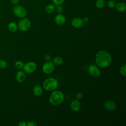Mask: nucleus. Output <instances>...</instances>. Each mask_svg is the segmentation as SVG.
Here are the masks:
<instances>
[{
  "label": "nucleus",
  "instance_id": "1",
  "mask_svg": "<svg viewBox=\"0 0 126 126\" xmlns=\"http://www.w3.org/2000/svg\"><path fill=\"white\" fill-rule=\"evenodd\" d=\"M112 61L111 55L106 51H100L95 56V63L100 67L106 68L109 66L111 64Z\"/></svg>",
  "mask_w": 126,
  "mask_h": 126
},
{
  "label": "nucleus",
  "instance_id": "2",
  "mask_svg": "<svg viewBox=\"0 0 126 126\" xmlns=\"http://www.w3.org/2000/svg\"><path fill=\"white\" fill-rule=\"evenodd\" d=\"M63 93L59 90L54 91L49 96V102L53 105H58L63 102L64 100Z\"/></svg>",
  "mask_w": 126,
  "mask_h": 126
},
{
  "label": "nucleus",
  "instance_id": "3",
  "mask_svg": "<svg viewBox=\"0 0 126 126\" xmlns=\"http://www.w3.org/2000/svg\"><path fill=\"white\" fill-rule=\"evenodd\" d=\"M58 86L57 80L53 77H49L46 79L43 82V87L44 89L48 91L55 90Z\"/></svg>",
  "mask_w": 126,
  "mask_h": 126
},
{
  "label": "nucleus",
  "instance_id": "4",
  "mask_svg": "<svg viewBox=\"0 0 126 126\" xmlns=\"http://www.w3.org/2000/svg\"><path fill=\"white\" fill-rule=\"evenodd\" d=\"M14 14L17 17L23 18L27 15V10L25 7L20 5H15L12 9Z\"/></svg>",
  "mask_w": 126,
  "mask_h": 126
},
{
  "label": "nucleus",
  "instance_id": "5",
  "mask_svg": "<svg viewBox=\"0 0 126 126\" xmlns=\"http://www.w3.org/2000/svg\"><path fill=\"white\" fill-rule=\"evenodd\" d=\"M18 28L21 31H27L31 27V23L30 20L27 18H23L18 23Z\"/></svg>",
  "mask_w": 126,
  "mask_h": 126
},
{
  "label": "nucleus",
  "instance_id": "6",
  "mask_svg": "<svg viewBox=\"0 0 126 126\" xmlns=\"http://www.w3.org/2000/svg\"><path fill=\"white\" fill-rule=\"evenodd\" d=\"M36 68V64L33 62H30L24 64L22 68L23 71L28 74L33 73Z\"/></svg>",
  "mask_w": 126,
  "mask_h": 126
},
{
  "label": "nucleus",
  "instance_id": "7",
  "mask_svg": "<svg viewBox=\"0 0 126 126\" xmlns=\"http://www.w3.org/2000/svg\"><path fill=\"white\" fill-rule=\"evenodd\" d=\"M55 69V65L50 61L46 62L42 66V70L45 74H50Z\"/></svg>",
  "mask_w": 126,
  "mask_h": 126
},
{
  "label": "nucleus",
  "instance_id": "8",
  "mask_svg": "<svg viewBox=\"0 0 126 126\" xmlns=\"http://www.w3.org/2000/svg\"><path fill=\"white\" fill-rule=\"evenodd\" d=\"M88 71L92 76L94 77H98L101 73L100 70L98 67L94 65H91L89 66L88 68Z\"/></svg>",
  "mask_w": 126,
  "mask_h": 126
},
{
  "label": "nucleus",
  "instance_id": "9",
  "mask_svg": "<svg viewBox=\"0 0 126 126\" xmlns=\"http://www.w3.org/2000/svg\"><path fill=\"white\" fill-rule=\"evenodd\" d=\"M84 22L82 18L76 17L72 19L71 21L72 26L75 28H79L83 26Z\"/></svg>",
  "mask_w": 126,
  "mask_h": 126
},
{
  "label": "nucleus",
  "instance_id": "10",
  "mask_svg": "<svg viewBox=\"0 0 126 126\" xmlns=\"http://www.w3.org/2000/svg\"><path fill=\"white\" fill-rule=\"evenodd\" d=\"M15 77H16V80L18 82L20 83H22L23 82H24L26 79V76L25 72L23 70L18 71L16 74Z\"/></svg>",
  "mask_w": 126,
  "mask_h": 126
},
{
  "label": "nucleus",
  "instance_id": "11",
  "mask_svg": "<svg viewBox=\"0 0 126 126\" xmlns=\"http://www.w3.org/2000/svg\"><path fill=\"white\" fill-rule=\"evenodd\" d=\"M65 21V17L62 14H58L55 17V22L58 25L61 26L63 25Z\"/></svg>",
  "mask_w": 126,
  "mask_h": 126
},
{
  "label": "nucleus",
  "instance_id": "12",
  "mask_svg": "<svg viewBox=\"0 0 126 126\" xmlns=\"http://www.w3.org/2000/svg\"><path fill=\"white\" fill-rule=\"evenodd\" d=\"M70 106L71 109L73 111L77 112L80 110L81 108V104L78 100H73L71 101Z\"/></svg>",
  "mask_w": 126,
  "mask_h": 126
},
{
  "label": "nucleus",
  "instance_id": "13",
  "mask_svg": "<svg viewBox=\"0 0 126 126\" xmlns=\"http://www.w3.org/2000/svg\"><path fill=\"white\" fill-rule=\"evenodd\" d=\"M104 107L109 111H113L116 109V104L113 101L108 100L104 103Z\"/></svg>",
  "mask_w": 126,
  "mask_h": 126
},
{
  "label": "nucleus",
  "instance_id": "14",
  "mask_svg": "<svg viewBox=\"0 0 126 126\" xmlns=\"http://www.w3.org/2000/svg\"><path fill=\"white\" fill-rule=\"evenodd\" d=\"M116 8L120 12H124L126 10V4L124 2H119L116 3Z\"/></svg>",
  "mask_w": 126,
  "mask_h": 126
},
{
  "label": "nucleus",
  "instance_id": "15",
  "mask_svg": "<svg viewBox=\"0 0 126 126\" xmlns=\"http://www.w3.org/2000/svg\"><path fill=\"white\" fill-rule=\"evenodd\" d=\"M33 93L37 96L41 95L43 93V89L42 87L39 85L35 86L33 88Z\"/></svg>",
  "mask_w": 126,
  "mask_h": 126
},
{
  "label": "nucleus",
  "instance_id": "16",
  "mask_svg": "<svg viewBox=\"0 0 126 126\" xmlns=\"http://www.w3.org/2000/svg\"><path fill=\"white\" fill-rule=\"evenodd\" d=\"M7 28L8 30L12 32H16L18 29V25L14 22H11L9 23L7 26Z\"/></svg>",
  "mask_w": 126,
  "mask_h": 126
},
{
  "label": "nucleus",
  "instance_id": "17",
  "mask_svg": "<svg viewBox=\"0 0 126 126\" xmlns=\"http://www.w3.org/2000/svg\"><path fill=\"white\" fill-rule=\"evenodd\" d=\"M45 10L46 13L48 14H51L55 11V6L54 4H49L46 6Z\"/></svg>",
  "mask_w": 126,
  "mask_h": 126
},
{
  "label": "nucleus",
  "instance_id": "18",
  "mask_svg": "<svg viewBox=\"0 0 126 126\" xmlns=\"http://www.w3.org/2000/svg\"><path fill=\"white\" fill-rule=\"evenodd\" d=\"M53 63L56 65H61L63 63V59L60 57H56L53 59Z\"/></svg>",
  "mask_w": 126,
  "mask_h": 126
},
{
  "label": "nucleus",
  "instance_id": "19",
  "mask_svg": "<svg viewBox=\"0 0 126 126\" xmlns=\"http://www.w3.org/2000/svg\"><path fill=\"white\" fill-rule=\"evenodd\" d=\"M105 5V1L104 0H97L95 1V5L96 8L101 9L104 7Z\"/></svg>",
  "mask_w": 126,
  "mask_h": 126
},
{
  "label": "nucleus",
  "instance_id": "20",
  "mask_svg": "<svg viewBox=\"0 0 126 126\" xmlns=\"http://www.w3.org/2000/svg\"><path fill=\"white\" fill-rule=\"evenodd\" d=\"M24 64L23 62L20 60H18V61H16L14 63V65H15V67L19 69H22L24 66Z\"/></svg>",
  "mask_w": 126,
  "mask_h": 126
},
{
  "label": "nucleus",
  "instance_id": "21",
  "mask_svg": "<svg viewBox=\"0 0 126 126\" xmlns=\"http://www.w3.org/2000/svg\"><path fill=\"white\" fill-rule=\"evenodd\" d=\"M107 5L109 8L113 9V8H115L116 5V3L113 0H109L107 1Z\"/></svg>",
  "mask_w": 126,
  "mask_h": 126
},
{
  "label": "nucleus",
  "instance_id": "22",
  "mask_svg": "<svg viewBox=\"0 0 126 126\" xmlns=\"http://www.w3.org/2000/svg\"><path fill=\"white\" fill-rule=\"evenodd\" d=\"M7 66V62L3 60H0V69H4Z\"/></svg>",
  "mask_w": 126,
  "mask_h": 126
},
{
  "label": "nucleus",
  "instance_id": "23",
  "mask_svg": "<svg viewBox=\"0 0 126 126\" xmlns=\"http://www.w3.org/2000/svg\"><path fill=\"white\" fill-rule=\"evenodd\" d=\"M120 71V73L122 75H123L124 76H126V64H124V65H123L121 66Z\"/></svg>",
  "mask_w": 126,
  "mask_h": 126
},
{
  "label": "nucleus",
  "instance_id": "24",
  "mask_svg": "<svg viewBox=\"0 0 126 126\" xmlns=\"http://www.w3.org/2000/svg\"><path fill=\"white\" fill-rule=\"evenodd\" d=\"M55 10L58 14H62L63 12V8L61 6V5H57V6L55 7Z\"/></svg>",
  "mask_w": 126,
  "mask_h": 126
},
{
  "label": "nucleus",
  "instance_id": "25",
  "mask_svg": "<svg viewBox=\"0 0 126 126\" xmlns=\"http://www.w3.org/2000/svg\"><path fill=\"white\" fill-rule=\"evenodd\" d=\"M65 0H52V1L55 5H59L63 4Z\"/></svg>",
  "mask_w": 126,
  "mask_h": 126
},
{
  "label": "nucleus",
  "instance_id": "26",
  "mask_svg": "<svg viewBox=\"0 0 126 126\" xmlns=\"http://www.w3.org/2000/svg\"><path fill=\"white\" fill-rule=\"evenodd\" d=\"M27 126H37V124L36 123V122L32 121H31L28 122L27 123Z\"/></svg>",
  "mask_w": 126,
  "mask_h": 126
},
{
  "label": "nucleus",
  "instance_id": "27",
  "mask_svg": "<svg viewBox=\"0 0 126 126\" xmlns=\"http://www.w3.org/2000/svg\"><path fill=\"white\" fill-rule=\"evenodd\" d=\"M83 97V94L81 92H78L76 94V98L77 100H80Z\"/></svg>",
  "mask_w": 126,
  "mask_h": 126
},
{
  "label": "nucleus",
  "instance_id": "28",
  "mask_svg": "<svg viewBox=\"0 0 126 126\" xmlns=\"http://www.w3.org/2000/svg\"><path fill=\"white\" fill-rule=\"evenodd\" d=\"M19 1H20V0H10L11 3L14 6L17 5L19 3Z\"/></svg>",
  "mask_w": 126,
  "mask_h": 126
},
{
  "label": "nucleus",
  "instance_id": "29",
  "mask_svg": "<svg viewBox=\"0 0 126 126\" xmlns=\"http://www.w3.org/2000/svg\"><path fill=\"white\" fill-rule=\"evenodd\" d=\"M44 59L46 62L50 61L51 60V56L49 54H46L44 56Z\"/></svg>",
  "mask_w": 126,
  "mask_h": 126
},
{
  "label": "nucleus",
  "instance_id": "30",
  "mask_svg": "<svg viewBox=\"0 0 126 126\" xmlns=\"http://www.w3.org/2000/svg\"><path fill=\"white\" fill-rule=\"evenodd\" d=\"M18 125L19 126H27V123L24 121H21L19 122Z\"/></svg>",
  "mask_w": 126,
  "mask_h": 126
},
{
  "label": "nucleus",
  "instance_id": "31",
  "mask_svg": "<svg viewBox=\"0 0 126 126\" xmlns=\"http://www.w3.org/2000/svg\"><path fill=\"white\" fill-rule=\"evenodd\" d=\"M82 20H83L84 23H87V22H88V21H89V17H87V16H85V17H84L83 18Z\"/></svg>",
  "mask_w": 126,
  "mask_h": 126
}]
</instances>
